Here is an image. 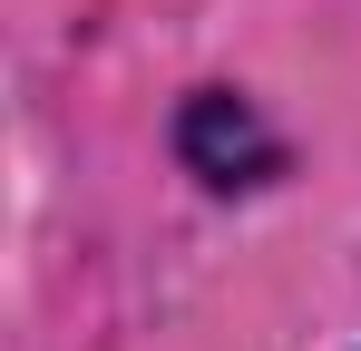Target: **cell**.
<instances>
[{
    "instance_id": "1",
    "label": "cell",
    "mask_w": 361,
    "mask_h": 351,
    "mask_svg": "<svg viewBox=\"0 0 361 351\" xmlns=\"http://www.w3.org/2000/svg\"><path fill=\"white\" fill-rule=\"evenodd\" d=\"M185 156L205 166V185H254V176H274V137L254 127V108L244 98H225V88H205L195 108H185Z\"/></svg>"
}]
</instances>
